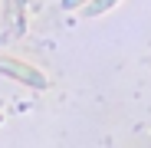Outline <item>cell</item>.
<instances>
[{
	"instance_id": "cell-3",
	"label": "cell",
	"mask_w": 151,
	"mask_h": 148,
	"mask_svg": "<svg viewBox=\"0 0 151 148\" xmlns=\"http://www.w3.org/2000/svg\"><path fill=\"white\" fill-rule=\"evenodd\" d=\"M82 4H86V0H63L59 7H63V10H76V7H82Z\"/></svg>"
},
{
	"instance_id": "cell-2",
	"label": "cell",
	"mask_w": 151,
	"mask_h": 148,
	"mask_svg": "<svg viewBox=\"0 0 151 148\" xmlns=\"http://www.w3.org/2000/svg\"><path fill=\"white\" fill-rule=\"evenodd\" d=\"M115 4H118V0H92V4L86 7V13H89V17H99V13H105V10H112Z\"/></svg>"
},
{
	"instance_id": "cell-1",
	"label": "cell",
	"mask_w": 151,
	"mask_h": 148,
	"mask_svg": "<svg viewBox=\"0 0 151 148\" xmlns=\"http://www.w3.org/2000/svg\"><path fill=\"white\" fill-rule=\"evenodd\" d=\"M0 72L10 76V79H17V82H23V86H30V89H46V86H49L46 76H43L36 66L20 63V59H13V56H0Z\"/></svg>"
}]
</instances>
